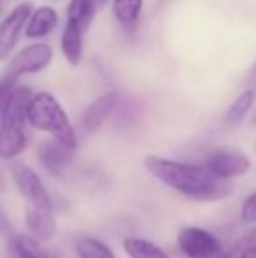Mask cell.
I'll use <instances>...</instances> for the list:
<instances>
[{"instance_id":"obj_15","label":"cell","mask_w":256,"mask_h":258,"mask_svg":"<svg viewBox=\"0 0 256 258\" xmlns=\"http://www.w3.org/2000/svg\"><path fill=\"white\" fill-rule=\"evenodd\" d=\"M144 0H113V14L125 30H133L139 21Z\"/></svg>"},{"instance_id":"obj_18","label":"cell","mask_w":256,"mask_h":258,"mask_svg":"<svg viewBox=\"0 0 256 258\" xmlns=\"http://www.w3.org/2000/svg\"><path fill=\"white\" fill-rule=\"evenodd\" d=\"M75 255L77 258H116L114 251L97 237H79L75 241Z\"/></svg>"},{"instance_id":"obj_6","label":"cell","mask_w":256,"mask_h":258,"mask_svg":"<svg viewBox=\"0 0 256 258\" xmlns=\"http://www.w3.org/2000/svg\"><path fill=\"white\" fill-rule=\"evenodd\" d=\"M53 60V48L46 42H35L27 48H23L16 56L11 60L7 76L18 79L25 74H35L41 72L51 63Z\"/></svg>"},{"instance_id":"obj_23","label":"cell","mask_w":256,"mask_h":258,"mask_svg":"<svg viewBox=\"0 0 256 258\" xmlns=\"http://www.w3.org/2000/svg\"><path fill=\"white\" fill-rule=\"evenodd\" d=\"M0 235H14V230H13V223L7 220L6 213L0 209Z\"/></svg>"},{"instance_id":"obj_7","label":"cell","mask_w":256,"mask_h":258,"mask_svg":"<svg viewBox=\"0 0 256 258\" xmlns=\"http://www.w3.org/2000/svg\"><path fill=\"white\" fill-rule=\"evenodd\" d=\"M214 177L221 181H230L233 177L246 176L251 169V160L246 155L237 151H216L202 163Z\"/></svg>"},{"instance_id":"obj_14","label":"cell","mask_w":256,"mask_h":258,"mask_svg":"<svg viewBox=\"0 0 256 258\" xmlns=\"http://www.w3.org/2000/svg\"><path fill=\"white\" fill-rule=\"evenodd\" d=\"M9 253L13 258H56L46 251L41 242L32 239L30 235L14 234L9 239Z\"/></svg>"},{"instance_id":"obj_2","label":"cell","mask_w":256,"mask_h":258,"mask_svg":"<svg viewBox=\"0 0 256 258\" xmlns=\"http://www.w3.org/2000/svg\"><path fill=\"white\" fill-rule=\"evenodd\" d=\"M28 86H16L0 109V158L13 160L27 150V105L32 99Z\"/></svg>"},{"instance_id":"obj_13","label":"cell","mask_w":256,"mask_h":258,"mask_svg":"<svg viewBox=\"0 0 256 258\" xmlns=\"http://www.w3.org/2000/svg\"><path fill=\"white\" fill-rule=\"evenodd\" d=\"M97 13V0H70L67 6V25L84 34Z\"/></svg>"},{"instance_id":"obj_5","label":"cell","mask_w":256,"mask_h":258,"mask_svg":"<svg viewBox=\"0 0 256 258\" xmlns=\"http://www.w3.org/2000/svg\"><path fill=\"white\" fill-rule=\"evenodd\" d=\"M178 246L186 258H218L223 244L212 232L200 227H185L178 234Z\"/></svg>"},{"instance_id":"obj_25","label":"cell","mask_w":256,"mask_h":258,"mask_svg":"<svg viewBox=\"0 0 256 258\" xmlns=\"http://www.w3.org/2000/svg\"><path fill=\"white\" fill-rule=\"evenodd\" d=\"M0 2H2V0H0Z\"/></svg>"},{"instance_id":"obj_4","label":"cell","mask_w":256,"mask_h":258,"mask_svg":"<svg viewBox=\"0 0 256 258\" xmlns=\"http://www.w3.org/2000/svg\"><path fill=\"white\" fill-rule=\"evenodd\" d=\"M11 174L18 191L27 201L28 207H53L51 197L44 183L32 167L23 162H14L11 165Z\"/></svg>"},{"instance_id":"obj_10","label":"cell","mask_w":256,"mask_h":258,"mask_svg":"<svg viewBox=\"0 0 256 258\" xmlns=\"http://www.w3.org/2000/svg\"><path fill=\"white\" fill-rule=\"evenodd\" d=\"M25 225L30 237L39 242H46L56 232V218L53 207H28L25 209Z\"/></svg>"},{"instance_id":"obj_22","label":"cell","mask_w":256,"mask_h":258,"mask_svg":"<svg viewBox=\"0 0 256 258\" xmlns=\"http://www.w3.org/2000/svg\"><path fill=\"white\" fill-rule=\"evenodd\" d=\"M14 88H16V79H13L7 74L0 79V109H2L4 104H6L7 97L11 95V92H13Z\"/></svg>"},{"instance_id":"obj_11","label":"cell","mask_w":256,"mask_h":258,"mask_svg":"<svg viewBox=\"0 0 256 258\" xmlns=\"http://www.w3.org/2000/svg\"><path fill=\"white\" fill-rule=\"evenodd\" d=\"M37 155H39V160H41L42 167L48 169L51 174H55V176H58V174L63 172L67 163L70 162L72 155H74V150L60 144L58 141L51 139V141L41 143V146H39V150H37Z\"/></svg>"},{"instance_id":"obj_21","label":"cell","mask_w":256,"mask_h":258,"mask_svg":"<svg viewBox=\"0 0 256 258\" xmlns=\"http://www.w3.org/2000/svg\"><path fill=\"white\" fill-rule=\"evenodd\" d=\"M240 216H242V220L246 221L247 225L256 223V194L254 191L247 195V199L244 201L242 209H240Z\"/></svg>"},{"instance_id":"obj_17","label":"cell","mask_w":256,"mask_h":258,"mask_svg":"<svg viewBox=\"0 0 256 258\" xmlns=\"http://www.w3.org/2000/svg\"><path fill=\"white\" fill-rule=\"evenodd\" d=\"M123 249L130 258H170L163 248L140 237L125 239Z\"/></svg>"},{"instance_id":"obj_3","label":"cell","mask_w":256,"mask_h":258,"mask_svg":"<svg viewBox=\"0 0 256 258\" xmlns=\"http://www.w3.org/2000/svg\"><path fill=\"white\" fill-rule=\"evenodd\" d=\"M27 123L34 128L46 132L60 144L75 150L77 137L62 104L49 92L34 93L27 105Z\"/></svg>"},{"instance_id":"obj_20","label":"cell","mask_w":256,"mask_h":258,"mask_svg":"<svg viewBox=\"0 0 256 258\" xmlns=\"http://www.w3.org/2000/svg\"><path fill=\"white\" fill-rule=\"evenodd\" d=\"M253 104H254V92L253 90H246V92H242L235 100H233L232 105L228 107L226 116H225V121L228 123V125H237V123H240L247 116V112L251 111Z\"/></svg>"},{"instance_id":"obj_16","label":"cell","mask_w":256,"mask_h":258,"mask_svg":"<svg viewBox=\"0 0 256 258\" xmlns=\"http://www.w3.org/2000/svg\"><path fill=\"white\" fill-rule=\"evenodd\" d=\"M62 53L65 60L72 65L77 67L82 60V32L77 28L65 25L63 34H62Z\"/></svg>"},{"instance_id":"obj_8","label":"cell","mask_w":256,"mask_h":258,"mask_svg":"<svg viewBox=\"0 0 256 258\" xmlns=\"http://www.w3.org/2000/svg\"><path fill=\"white\" fill-rule=\"evenodd\" d=\"M32 2H23L20 6H16L0 23V61L4 58H7L11 53L14 51L18 44V39L23 30V27L27 25L28 16L32 14Z\"/></svg>"},{"instance_id":"obj_9","label":"cell","mask_w":256,"mask_h":258,"mask_svg":"<svg viewBox=\"0 0 256 258\" xmlns=\"http://www.w3.org/2000/svg\"><path fill=\"white\" fill-rule=\"evenodd\" d=\"M118 100H120V95H118L116 92L104 93V95H100L99 99L93 100V102L86 107V111L82 112L81 128L88 134L99 130L100 126L107 121V118L113 114V111L118 105Z\"/></svg>"},{"instance_id":"obj_1","label":"cell","mask_w":256,"mask_h":258,"mask_svg":"<svg viewBox=\"0 0 256 258\" xmlns=\"http://www.w3.org/2000/svg\"><path fill=\"white\" fill-rule=\"evenodd\" d=\"M144 167L158 181L193 201L216 202L228 197L233 191L230 181L218 179L204 165L197 163L149 155L144 160Z\"/></svg>"},{"instance_id":"obj_19","label":"cell","mask_w":256,"mask_h":258,"mask_svg":"<svg viewBox=\"0 0 256 258\" xmlns=\"http://www.w3.org/2000/svg\"><path fill=\"white\" fill-rule=\"evenodd\" d=\"M218 258H256V230L249 228L228 249H223Z\"/></svg>"},{"instance_id":"obj_24","label":"cell","mask_w":256,"mask_h":258,"mask_svg":"<svg viewBox=\"0 0 256 258\" xmlns=\"http://www.w3.org/2000/svg\"><path fill=\"white\" fill-rule=\"evenodd\" d=\"M0 14H2V2H0Z\"/></svg>"},{"instance_id":"obj_12","label":"cell","mask_w":256,"mask_h":258,"mask_svg":"<svg viewBox=\"0 0 256 258\" xmlns=\"http://www.w3.org/2000/svg\"><path fill=\"white\" fill-rule=\"evenodd\" d=\"M58 25V14L53 7L42 6L35 9L28 16L27 25H25V35L27 39H41L51 34Z\"/></svg>"}]
</instances>
